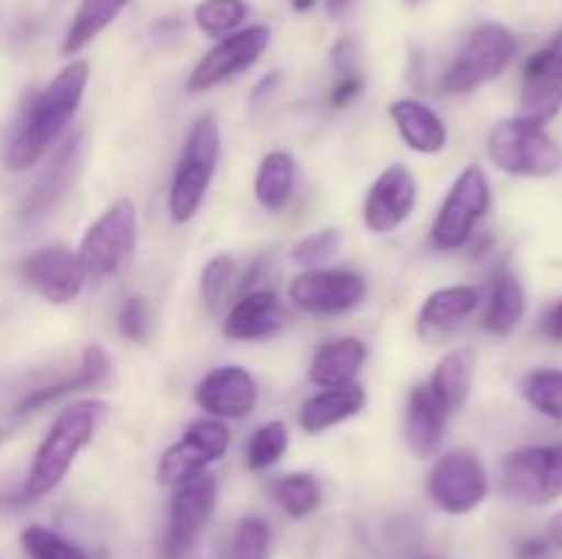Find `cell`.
I'll use <instances>...</instances> for the list:
<instances>
[{"instance_id":"obj_31","label":"cell","mask_w":562,"mask_h":559,"mask_svg":"<svg viewBox=\"0 0 562 559\" xmlns=\"http://www.w3.org/2000/svg\"><path fill=\"white\" fill-rule=\"evenodd\" d=\"M77 157H80V140L75 137V140L66 146V151L55 159V164L47 170V175L38 181L36 190H33V195L27 197L25 208H22V217L36 219V217H42L44 212H49L55 203H58V197L64 195V190L69 186V181L75 179Z\"/></svg>"},{"instance_id":"obj_10","label":"cell","mask_w":562,"mask_h":559,"mask_svg":"<svg viewBox=\"0 0 562 559\" xmlns=\"http://www.w3.org/2000/svg\"><path fill=\"white\" fill-rule=\"evenodd\" d=\"M503 493L521 504H552L562 497V442L521 447L503 460Z\"/></svg>"},{"instance_id":"obj_22","label":"cell","mask_w":562,"mask_h":559,"mask_svg":"<svg viewBox=\"0 0 562 559\" xmlns=\"http://www.w3.org/2000/svg\"><path fill=\"white\" fill-rule=\"evenodd\" d=\"M368 360V345L360 338H335L318 345L313 354L311 367H307V378L316 384L318 389H335L355 384L360 376L362 365Z\"/></svg>"},{"instance_id":"obj_4","label":"cell","mask_w":562,"mask_h":559,"mask_svg":"<svg viewBox=\"0 0 562 559\" xmlns=\"http://www.w3.org/2000/svg\"><path fill=\"white\" fill-rule=\"evenodd\" d=\"M488 159L503 173L519 179H549L562 173V146L547 126L530 118H505L488 132Z\"/></svg>"},{"instance_id":"obj_20","label":"cell","mask_w":562,"mask_h":559,"mask_svg":"<svg viewBox=\"0 0 562 559\" xmlns=\"http://www.w3.org/2000/svg\"><path fill=\"white\" fill-rule=\"evenodd\" d=\"M390 121L395 124V132L404 140V146L415 153H431L445 151L448 146V126L439 118V113L434 107H428L420 99H395L390 104Z\"/></svg>"},{"instance_id":"obj_41","label":"cell","mask_w":562,"mask_h":559,"mask_svg":"<svg viewBox=\"0 0 562 559\" xmlns=\"http://www.w3.org/2000/svg\"><path fill=\"white\" fill-rule=\"evenodd\" d=\"M547 546H549V543L541 540V537H536V540H525L519 546V557L536 559V557H541L543 551H547Z\"/></svg>"},{"instance_id":"obj_13","label":"cell","mask_w":562,"mask_h":559,"mask_svg":"<svg viewBox=\"0 0 562 559\" xmlns=\"http://www.w3.org/2000/svg\"><path fill=\"white\" fill-rule=\"evenodd\" d=\"M269 42H272V31L267 25H250L231 33V36H223L198 60L195 69L190 71V77H187V91H212V88L245 75L252 64L261 60Z\"/></svg>"},{"instance_id":"obj_7","label":"cell","mask_w":562,"mask_h":559,"mask_svg":"<svg viewBox=\"0 0 562 559\" xmlns=\"http://www.w3.org/2000/svg\"><path fill=\"white\" fill-rule=\"evenodd\" d=\"M492 206V186L481 164H467L450 184L437 219L431 225V244L437 250H459L475 233L477 223Z\"/></svg>"},{"instance_id":"obj_25","label":"cell","mask_w":562,"mask_h":559,"mask_svg":"<svg viewBox=\"0 0 562 559\" xmlns=\"http://www.w3.org/2000/svg\"><path fill=\"white\" fill-rule=\"evenodd\" d=\"M108 373H110V356L104 354L99 345H88V349L82 351V362L80 367H77L75 376H69L66 381L49 384V387L33 389L31 395H25V398L20 400L16 414H33V411L44 409V406L55 403V400L66 398V395H75L80 392V389L97 387V384H102L104 378H108Z\"/></svg>"},{"instance_id":"obj_32","label":"cell","mask_w":562,"mask_h":559,"mask_svg":"<svg viewBox=\"0 0 562 559\" xmlns=\"http://www.w3.org/2000/svg\"><path fill=\"white\" fill-rule=\"evenodd\" d=\"M519 392L543 417L562 422V370L558 367L527 373L519 384Z\"/></svg>"},{"instance_id":"obj_28","label":"cell","mask_w":562,"mask_h":559,"mask_svg":"<svg viewBox=\"0 0 562 559\" xmlns=\"http://www.w3.org/2000/svg\"><path fill=\"white\" fill-rule=\"evenodd\" d=\"M269 497L289 518L302 521L322 507L324 488L311 471H289V475H280L269 482Z\"/></svg>"},{"instance_id":"obj_12","label":"cell","mask_w":562,"mask_h":559,"mask_svg":"<svg viewBox=\"0 0 562 559\" xmlns=\"http://www.w3.org/2000/svg\"><path fill=\"white\" fill-rule=\"evenodd\" d=\"M368 296V280L355 269H305L289 283V299L311 316H344Z\"/></svg>"},{"instance_id":"obj_6","label":"cell","mask_w":562,"mask_h":559,"mask_svg":"<svg viewBox=\"0 0 562 559\" xmlns=\"http://www.w3.org/2000/svg\"><path fill=\"white\" fill-rule=\"evenodd\" d=\"M516 55L514 33L497 22L475 27L464 42L461 53L442 75V91L453 96H467L486 82L497 80Z\"/></svg>"},{"instance_id":"obj_8","label":"cell","mask_w":562,"mask_h":559,"mask_svg":"<svg viewBox=\"0 0 562 559\" xmlns=\"http://www.w3.org/2000/svg\"><path fill=\"white\" fill-rule=\"evenodd\" d=\"M428 499L450 515H467L488 497V475L481 455L459 447L439 455L426 477Z\"/></svg>"},{"instance_id":"obj_44","label":"cell","mask_w":562,"mask_h":559,"mask_svg":"<svg viewBox=\"0 0 562 559\" xmlns=\"http://www.w3.org/2000/svg\"><path fill=\"white\" fill-rule=\"evenodd\" d=\"M549 543H554V546L562 548V510L554 515L552 524H549Z\"/></svg>"},{"instance_id":"obj_17","label":"cell","mask_w":562,"mask_h":559,"mask_svg":"<svg viewBox=\"0 0 562 559\" xmlns=\"http://www.w3.org/2000/svg\"><path fill=\"white\" fill-rule=\"evenodd\" d=\"M261 389L252 373L241 365H223L209 370L195 387V403L214 420H247L256 411Z\"/></svg>"},{"instance_id":"obj_23","label":"cell","mask_w":562,"mask_h":559,"mask_svg":"<svg viewBox=\"0 0 562 559\" xmlns=\"http://www.w3.org/2000/svg\"><path fill=\"white\" fill-rule=\"evenodd\" d=\"M368 403V392L360 384H346V387L322 389L313 398H307L300 409V425L305 433H324L340 422L360 414Z\"/></svg>"},{"instance_id":"obj_1","label":"cell","mask_w":562,"mask_h":559,"mask_svg":"<svg viewBox=\"0 0 562 559\" xmlns=\"http://www.w3.org/2000/svg\"><path fill=\"white\" fill-rule=\"evenodd\" d=\"M88 77H91L88 60H71L25 104L20 121L11 129L9 142H5V170L25 173L58 142V137L64 135L66 126L75 121L77 110H80Z\"/></svg>"},{"instance_id":"obj_18","label":"cell","mask_w":562,"mask_h":559,"mask_svg":"<svg viewBox=\"0 0 562 559\" xmlns=\"http://www.w3.org/2000/svg\"><path fill=\"white\" fill-rule=\"evenodd\" d=\"M285 321H289V310L274 290H247L225 310L223 334L236 343H258V340L274 338L285 327Z\"/></svg>"},{"instance_id":"obj_43","label":"cell","mask_w":562,"mask_h":559,"mask_svg":"<svg viewBox=\"0 0 562 559\" xmlns=\"http://www.w3.org/2000/svg\"><path fill=\"white\" fill-rule=\"evenodd\" d=\"M351 5H355V0H327V14L333 20H344L351 11Z\"/></svg>"},{"instance_id":"obj_27","label":"cell","mask_w":562,"mask_h":559,"mask_svg":"<svg viewBox=\"0 0 562 559\" xmlns=\"http://www.w3.org/2000/svg\"><path fill=\"white\" fill-rule=\"evenodd\" d=\"M296 186V159L289 151H269L261 159L256 170V181H252V195H256L258 206L267 212L280 214L294 197Z\"/></svg>"},{"instance_id":"obj_35","label":"cell","mask_w":562,"mask_h":559,"mask_svg":"<svg viewBox=\"0 0 562 559\" xmlns=\"http://www.w3.org/2000/svg\"><path fill=\"white\" fill-rule=\"evenodd\" d=\"M20 543L25 548L27 559H91L69 537H64L60 532L42 524L25 526L20 535Z\"/></svg>"},{"instance_id":"obj_15","label":"cell","mask_w":562,"mask_h":559,"mask_svg":"<svg viewBox=\"0 0 562 559\" xmlns=\"http://www.w3.org/2000/svg\"><path fill=\"white\" fill-rule=\"evenodd\" d=\"M417 179L406 164H390L373 179L362 201V223L371 233L384 236L398 230L417 208Z\"/></svg>"},{"instance_id":"obj_14","label":"cell","mask_w":562,"mask_h":559,"mask_svg":"<svg viewBox=\"0 0 562 559\" xmlns=\"http://www.w3.org/2000/svg\"><path fill=\"white\" fill-rule=\"evenodd\" d=\"M562 110V27L527 58L521 71L519 115L547 126Z\"/></svg>"},{"instance_id":"obj_5","label":"cell","mask_w":562,"mask_h":559,"mask_svg":"<svg viewBox=\"0 0 562 559\" xmlns=\"http://www.w3.org/2000/svg\"><path fill=\"white\" fill-rule=\"evenodd\" d=\"M137 208L132 197H115L86 228L77 258L88 277H110L119 272L135 252Z\"/></svg>"},{"instance_id":"obj_24","label":"cell","mask_w":562,"mask_h":559,"mask_svg":"<svg viewBox=\"0 0 562 559\" xmlns=\"http://www.w3.org/2000/svg\"><path fill=\"white\" fill-rule=\"evenodd\" d=\"M475 384V351L472 349H453L437 362L431 378L426 387L437 398L448 414H456L467 406Z\"/></svg>"},{"instance_id":"obj_33","label":"cell","mask_w":562,"mask_h":559,"mask_svg":"<svg viewBox=\"0 0 562 559\" xmlns=\"http://www.w3.org/2000/svg\"><path fill=\"white\" fill-rule=\"evenodd\" d=\"M289 442H291V433L283 422L280 420L263 422V425L252 433L250 442H247V449H245L247 469L250 471L272 469V466L280 464V458L285 455Z\"/></svg>"},{"instance_id":"obj_21","label":"cell","mask_w":562,"mask_h":559,"mask_svg":"<svg viewBox=\"0 0 562 559\" xmlns=\"http://www.w3.org/2000/svg\"><path fill=\"white\" fill-rule=\"evenodd\" d=\"M450 414L437 403L426 384L415 387L406 398L404 438L415 458H431L442 444Z\"/></svg>"},{"instance_id":"obj_30","label":"cell","mask_w":562,"mask_h":559,"mask_svg":"<svg viewBox=\"0 0 562 559\" xmlns=\"http://www.w3.org/2000/svg\"><path fill=\"white\" fill-rule=\"evenodd\" d=\"M245 288V272L231 255H214L201 272V299L209 312L228 310L236 290Z\"/></svg>"},{"instance_id":"obj_11","label":"cell","mask_w":562,"mask_h":559,"mask_svg":"<svg viewBox=\"0 0 562 559\" xmlns=\"http://www.w3.org/2000/svg\"><path fill=\"white\" fill-rule=\"evenodd\" d=\"M217 493L220 482L212 471H203V475L173 488L168 535H165V557L184 559L198 546L209 521H212L214 507H217Z\"/></svg>"},{"instance_id":"obj_19","label":"cell","mask_w":562,"mask_h":559,"mask_svg":"<svg viewBox=\"0 0 562 559\" xmlns=\"http://www.w3.org/2000/svg\"><path fill=\"white\" fill-rule=\"evenodd\" d=\"M481 307V290L475 285H448L426 296L417 312V334L426 343H439L459 332Z\"/></svg>"},{"instance_id":"obj_29","label":"cell","mask_w":562,"mask_h":559,"mask_svg":"<svg viewBox=\"0 0 562 559\" xmlns=\"http://www.w3.org/2000/svg\"><path fill=\"white\" fill-rule=\"evenodd\" d=\"M132 0H82V5L77 9L75 20H71L69 31H66L64 44H60V53L66 58L82 53L104 27L113 25L115 16L130 5Z\"/></svg>"},{"instance_id":"obj_3","label":"cell","mask_w":562,"mask_h":559,"mask_svg":"<svg viewBox=\"0 0 562 559\" xmlns=\"http://www.w3.org/2000/svg\"><path fill=\"white\" fill-rule=\"evenodd\" d=\"M220 148H223V137H220L217 118L212 113H203L201 118L192 121L168 190V214L176 225L192 223L198 208L203 206V197L217 173Z\"/></svg>"},{"instance_id":"obj_46","label":"cell","mask_w":562,"mask_h":559,"mask_svg":"<svg viewBox=\"0 0 562 559\" xmlns=\"http://www.w3.org/2000/svg\"><path fill=\"white\" fill-rule=\"evenodd\" d=\"M409 3H417V0H409Z\"/></svg>"},{"instance_id":"obj_9","label":"cell","mask_w":562,"mask_h":559,"mask_svg":"<svg viewBox=\"0 0 562 559\" xmlns=\"http://www.w3.org/2000/svg\"><path fill=\"white\" fill-rule=\"evenodd\" d=\"M228 447L231 431L223 420H214V417L192 420L184 427V436L159 455L157 480L170 488L181 486V482L209 471V466H214L217 460H223Z\"/></svg>"},{"instance_id":"obj_16","label":"cell","mask_w":562,"mask_h":559,"mask_svg":"<svg viewBox=\"0 0 562 559\" xmlns=\"http://www.w3.org/2000/svg\"><path fill=\"white\" fill-rule=\"evenodd\" d=\"M20 277L49 305H69L86 288V269L69 247H42L20 263Z\"/></svg>"},{"instance_id":"obj_2","label":"cell","mask_w":562,"mask_h":559,"mask_svg":"<svg viewBox=\"0 0 562 559\" xmlns=\"http://www.w3.org/2000/svg\"><path fill=\"white\" fill-rule=\"evenodd\" d=\"M104 411H108V406L102 400L88 398L66 406L55 417L49 431L44 433L42 444L33 453L31 466H27L25 482H22V499L25 502L44 499L66 480L77 455L97 436V427L102 425Z\"/></svg>"},{"instance_id":"obj_36","label":"cell","mask_w":562,"mask_h":559,"mask_svg":"<svg viewBox=\"0 0 562 559\" xmlns=\"http://www.w3.org/2000/svg\"><path fill=\"white\" fill-rule=\"evenodd\" d=\"M272 551V526L258 515L236 521L231 537V559H269Z\"/></svg>"},{"instance_id":"obj_45","label":"cell","mask_w":562,"mask_h":559,"mask_svg":"<svg viewBox=\"0 0 562 559\" xmlns=\"http://www.w3.org/2000/svg\"><path fill=\"white\" fill-rule=\"evenodd\" d=\"M316 3L318 0H291V5H294L296 11H311Z\"/></svg>"},{"instance_id":"obj_39","label":"cell","mask_w":562,"mask_h":559,"mask_svg":"<svg viewBox=\"0 0 562 559\" xmlns=\"http://www.w3.org/2000/svg\"><path fill=\"white\" fill-rule=\"evenodd\" d=\"M362 88H366V82H362V77L357 75V71L344 75L338 80V85L333 88V93H329V104H333V107H346V104H351L360 96Z\"/></svg>"},{"instance_id":"obj_42","label":"cell","mask_w":562,"mask_h":559,"mask_svg":"<svg viewBox=\"0 0 562 559\" xmlns=\"http://www.w3.org/2000/svg\"><path fill=\"white\" fill-rule=\"evenodd\" d=\"M278 82H280V75H278V71H272V75L263 77L261 85H256V91H252V102H256V99H258V102H261V99L267 96L269 91H274V88H278Z\"/></svg>"},{"instance_id":"obj_26","label":"cell","mask_w":562,"mask_h":559,"mask_svg":"<svg viewBox=\"0 0 562 559\" xmlns=\"http://www.w3.org/2000/svg\"><path fill=\"white\" fill-rule=\"evenodd\" d=\"M527 310L525 285L516 277L514 269L503 266L497 269L492 280V290H488L486 316H483V327L492 334H510L521 323Z\"/></svg>"},{"instance_id":"obj_34","label":"cell","mask_w":562,"mask_h":559,"mask_svg":"<svg viewBox=\"0 0 562 559\" xmlns=\"http://www.w3.org/2000/svg\"><path fill=\"white\" fill-rule=\"evenodd\" d=\"M247 14H250V9H247L245 0H203L195 9V25L206 36L223 38L239 31Z\"/></svg>"},{"instance_id":"obj_38","label":"cell","mask_w":562,"mask_h":559,"mask_svg":"<svg viewBox=\"0 0 562 559\" xmlns=\"http://www.w3.org/2000/svg\"><path fill=\"white\" fill-rule=\"evenodd\" d=\"M119 332L130 343L143 345L151 334V312L143 296H130L119 310Z\"/></svg>"},{"instance_id":"obj_37","label":"cell","mask_w":562,"mask_h":559,"mask_svg":"<svg viewBox=\"0 0 562 559\" xmlns=\"http://www.w3.org/2000/svg\"><path fill=\"white\" fill-rule=\"evenodd\" d=\"M340 244H344V236L338 228L313 230L291 247V261L302 269H322L338 255Z\"/></svg>"},{"instance_id":"obj_40","label":"cell","mask_w":562,"mask_h":559,"mask_svg":"<svg viewBox=\"0 0 562 559\" xmlns=\"http://www.w3.org/2000/svg\"><path fill=\"white\" fill-rule=\"evenodd\" d=\"M543 332L552 340H558V343H562V299L549 310L547 321H543Z\"/></svg>"}]
</instances>
